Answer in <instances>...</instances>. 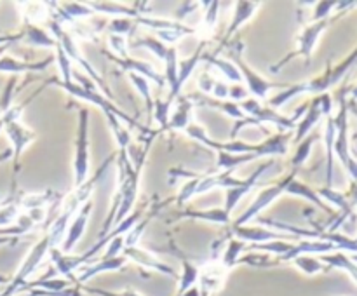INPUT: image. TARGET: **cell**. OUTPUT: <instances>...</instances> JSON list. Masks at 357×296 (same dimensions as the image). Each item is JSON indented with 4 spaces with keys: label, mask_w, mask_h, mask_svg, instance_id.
Here are the masks:
<instances>
[{
    "label": "cell",
    "mask_w": 357,
    "mask_h": 296,
    "mask_svg": "<svg viewBox=\"0 0 357 296\" xmlns=\"http://www.w3.org/2000/svg\"><path fill=\"white\" fill-rule=\"evenodd\" d=\"M260 159L255 153H246V155H237V153L229 152H216V167L220 171H236L237 167L244 166L246 162H253V160Z\"/></svg>",
    "instance_id": "74e56055"
},
{
    "label": "cell",
    "mask_w": 357,
    "mask_h": 296,
    "mask_svg": "<svg viewBox=\"0 0 357 296\" xmlns=\"http://www.w3.org/2000/svg\"><path fill=\"white\" fill-rule=\"evenodd\" d=\"M122 256L128 261H132V263L139 265L142 268H146L150 272H157V274H164L167 277L178 279L176 270L173 267H169L167 263H164L160 258H157L152 251L145 249L142 246H132V247H124L122 251Z\"/></svg>",
    "instance_id": "9a60e30c"
},
{
    "label": "cell",
    "mask_w": 357,
    "mask_h": 296,
    "mask_svg": "<svg viewBox=\"0 0 357 296\" xmlns=\"http://www.w3.org/2000/svg\"><path fill=\"white\" fill-rule=\"evenodd\" d=\"M56 63L59 66V72H61V80L63 82H73L72 75H73V70H72V61L68 59V56L63 52V49L59 45H56Z\"/></svg>",
    "instance_id": "c3c4849f"
},
{
    "label": "cell",
    "mask_w": 357,
    "mask_h": 296,
    "mask_svg": "<svg viewBox=\"0 0 357 296\" xmlns=\"http://www.w3.org/2000/svg\"><path fill=\"white\" fill-rule=\"evenodd\" d=\"M42 86H45V87H47V86L61 87V89L66 91V93H68L70 96L77 98V100L87 101V103H93L94 107H98L101 111H103V115L105 114H114V115H117L119 118H122V122H126V124L131 125V127L138 129V131L145 132V134L152 132V131H149V129H146L145 125L139 124L138 120H135V118H132L131 115L126 114V111L122 110V108H119L117 104L112 103V100H108V98L105 96L103 93H100V91H98V89L96 91L84 89V87H80L77 82H63V80L58 79V77H51V79L45 80V82L42 84Z\"/></svg>",
    "instance_id": "3957f363"
},
{
    "label": "cell",
    "mask_w": 357,
    "mask_h": 296,
    "mask_svg": "<svg viewBox=\"0 0 357 296\" xmlns=\"http://www.w3.org/2000/svg\"><path fill=\"white\" fill-rule=\"evenodd\" d=\"M180 256H181V274H180V279H178L176 295H181V293L188 291V289H192L194 286H197L199 282V267H195V265L181 253Z\"/></svg>",
    "instance_id": "d590c367"
},
{
    "label": "cell",
    "mask_w": 357,
    "mask_h": 296,
    "mask_svg": "<svg viewBox=\"0 0 357 296\" xmlns=\"http://www.w3.org/2000/svg\"><path fill=\"white\" fill-rule=\"evenodd\" d=\"M260 7H261V2H253V0H241V2L234 3V16L232 20H230L229 28H227L225 31L222 47L230 40V38H232V35L236 33V31H239L241 28H243L244 24H246L248 21L257 14V10L260 9Z\"/></svg>",
    "instance_id": "44dd1931"
},
{
    "label": "cell",
    "mask_w": 357,
    "mask_h": 296,
    "mask_svg": "<svg viewBox=\"0 0 357 296\" xmlns=\"http://www.w3.org/2000/svg\"><path fill=\"white\" fill-rule=\"evenodd\" d=\"M354 240H356V242H357V237H354Z\"/></svg>",
    "instance_id": "e7e4bbea"
},
{
    "label": "cell",
    "mask_w": 357,
    "mask_h": 296,
    "mask_svg": "<svg viewBox=\"0 0 357 296\" xmlns=\"http://www.w3.org/2000/svg\"><path fill=\"white\" fill-rule=\"evenodd\" d=\"M160 208H164V202H159L157 205H153L152 211L149 212V215H143L142 219H139L138 223H136L135 226L131 228V232L126 233L124 237V247H132V246H139V240H142L143 233H145L146 226L150 225V221H152L153 218H155L157 215H159Z\"/></svg>",
    "instance_id": "d6a6232c"
},
{
    "label": "cell",
    "mask_w": 357,
    "mask_h": 296,
    "mask_svg": "<svg viewBox=\"0 0 357 296\" xmlns=\"http://www.w3.org/2000/svg\"><path fill=\"white\" fill-rule=\"evenodd\" d=\"M291 263L295 265L302 274L309 275V277H314V275H319V274H326V272L331 270V268L328 267L319 256H314V254H302V256L295 258Z\"/></svg>",
    "instance_id": "836d02e7"
},
{
    "label": "cell",
    "mask_w": 357,
    "mask_h": 296,
    "mask_svg": "<svg viewBox=\"0 0 357 296\" xmlns=\"http://www.w3.org/2000/svg\"><path fill=\"white\" fill-rule=\"evenodd\" d=\"M190 100H192V103L197 104V107H206V108H211V110L222 111V114L232 117L234 120H241V118L246 117L243 111V108L239 107V103H234V101L215 100V98L204 96V94H201V93L194 94V96L190 94Z\"/></svg>",
    "instance_id": "603a6c76"
},
{
    "label": "cell",
    "mask_w": 357,
    "mask_h": 296,
    "mask_svg": "<svg viewBox=\"0 0 357 296\" xmlns=\"http://www.w3.org/2000/svg\"><path fill=\"white\" fill-rule=\"evenodd\" d=\"M357 66V45L342 59L337 65H328L326 70L323 73H319L317 77L305 80V82L298 84H289L286 89L275 93L271 100H267V104L274 110L284 107L286 103H289L291 100H295L296 96H302V94H314V96H321V94H326L328 91L333 89L335 86L342 82L345 77L351 73V70Z\"/></svg>",
    "instance_id": "7a4b0ae2"
},
{
    "label": "cell",
    "mask_w": 357,
    "mask_h": 296,
    "mask_svg": "<svg viewBox=\"0 0 357 296\" xmlns=\"http://www.w3.org/2000/svg\"><path fill=\"white\" fill-rule=\"evenodd\" d=\"M230 59H232V63L241 72V77H243V80L246 82L248 93L253 94L255 100L265 101L271 91H282L289 86V84L272 82L267 77H264L261 73H258L257 70L251 68L250 63H248L243 56V44H236L230 47Z\"/></svg>",
    "instance_id": "ba28073f"
},
{
    "label": "cell",
    "mask_w": 357,
    "mask_h": 296,
    "mask_svg": "<svg viewBox=\"0 0 357 296\" xmlns=\"http://www.w3.org/2000/svg\"><path fill=\"white\" fill-rule=\"evenodd\" d=\"M54 59V56H47V58L40 59V61H21V59L10 58V56L3 54L2 58H0V73L20 75V73L28 72H44Z\"/></svg>",
    "instance_id": "7402d4cb"
},
{
    "label": "cell",
    "mask_w": 357,
    "mask_h": 296,
    "mask_svg": "<svg viewBox=\"0 0 357 296\" xmlns=\"http://www.w3.org/2000/svg\"><path fill=\"white\" fill-rule=\"evenodd\" d=\"M268 167H272V160L261 162L260 166L255 169V178L248 185H244V187H237V188H230V190H225V205H223V209H225V211L229 212L230 216H232V211L237 208V204L241 202V198H243L244 195L250 194V192L253 190V187L258 183L260 176L265 173V171L268 169Z\"/></svg>",
    "instance_id": "cb8c5ba5"
},
{
    "label": "cell",
    "mask_w": 357,
    "mask_h": 296,
    "mask_svg": "<svg viewBox=\"0 0 357 296\" xmlns=\"http://www.w3.org/2000/svg\"><path fill=\"white\" fill-rule=\"evenodd\" d=\"M174 103L176 110L171 114L166 131H185L192 124V111L195 104L192 103L190 96H180Z\"/></svg>",
    "instance_id": "d4e9b609"
},
{
    "label": "cell",
    "mask_w": 357,
    "mask_h": 296,
    "mask_svg": "<svg viewBox=\"0 0 357 296\" xmlns=\"http://www.w3.org/2000/svg\"><path fill=\"white\" fill-rule=\"evenodd\" d=\"M202 59H204L208 65L215 66V68L218 70V72L222 73V75L225 77L227 80H230L232 84L243 82L241 72L237 70V66L234 65L232 61H229V59H223V58H220V56H216V54H206V52H204V56H202Z\"/></svg>",
    "instance_id": "e575fe53"
},
{
    "label": "cell",
    "mask_w": 357,
    "mask_h": 296,
    "mask_svg": "<svg viewBox=\"0 0 357 296\" xmlns=\"http://www.w3.org/2000/svg\"><path fill=\"white\" fill-rule=\"evenodd\" d=\"M349 111H352V114H354L357 117V103H356V101L349 100Z\"/></svg>",
    "instance_id": "91938a15"
},
{
    "label": "cell",
    "mask_w": 357,
    "mask_h": 296,
    "mask_svg": "<svg viewBox=\"0 0 357 296\" xmlns=\"http://www.w3.org/2000/svg\"><path fill=\"white\" fill-rule=\"evenodd\" d=\"M239 107L243 108L244 115H248V117H253L255 120L260 122L261 125L271 124V125H275V127H278V131L295 132L296 122H298V118L302 117V114L305 111L307 104L305 107L300 108V110L296 111L295 115H291V117H289V115L279 114L278 110L271 108L268 104L260 103V101L255 100V98H248V100H244L243 103H239Z\"/></svg>",
    "instance_id": "9c48e42d"
},
{
    "label": "cell",
    "mask_w": 357,
    "mask_h": 296,
    "mask_svg": "<svg viewBox=\"0 0 357 296\" xmlns=\"http://www.w3.org/2000/svg\"><path fill=\"white\" fill-rule=\"evenodd\" d=\"M335 143L333 153L347 171L352 183H357V160L351 152V136H349V100L342 91L338 94V114L335 115Z\"/></svg>",
    "instance_id": "277c9868"
},
{
    "label": "cell",
    "mask_w": 357,
    "mask_h": 296,
    "mask_svg": "<svg viewBox=\"0 0 357 296\" xmlns=\"http://www.w3.org/2000/svg\"><path fill=\"white\" fill-rule=\"evenodd\" d=\"M23 38L33 47H42V49H56L58 42L56 38L49 33L47 30L40 28L38 24H31V23H23Z\"/></svg>",
    "instance_id": "f546056e"
},
{
    "label": "cell",
    "mask_w": 357,
    "mask_h": 296,
    "mask_svg": "<svg viewBox=\"0 0 357 296\" xmlns=\"http://www.w3.org/2000/svg\"><path fill=\"white\" fill-rule=\"evenodd\" d=\"M295 171L289 174H286V176H282L281 180L275 181V183L272 185H267V187L261 188L260 192L257 194V197L253 198V202H251L250 205H248L246 209H244L243 212H241L239 218L234 219L230 225L232 226H243V225H248V223L251 221L253 218H257V216L261 215V211H265V209L268 208L271 204H274L275 201H278L281 195L286 194V187H288V183L291 181V178L295 176Z\"/></svg>",
    "instance_id": "8fae6325"
},
{
    "label": "cell",
    "mask_w": 357,
    "mask_h": 296,
    "mask_svg": "<svg viewBox=\"0 0 357 296\" xmlns=\"http://www.w3.org/2000/svg\"><path fill=\"white\" fill-rule=\"evenodd\" d=\"M105 117H107L108 127H110L115 143H117V150H121V152H128L129 145H131V132H129V129L122 124V120L117 117V115L105 114Z\"/></svg>",
    "instance_id": "8d00e7d4"
},
{
    "label": "cell",
    "mask_w": 357,
    "mask_h": 296,
    "mask_svg": "<svg viewBox=\"0 0 357 296\" xmlns=\"http://www.w3.org/2000/svg\"><path fill=\"white\" fill-rule=\"evenodd\" d=\"M82 291L89 293L93 296H143L142 293L135 291V289L128 288L122 289V291H108V289H101V288H82Z\"/></svg>",
    "instance_id": "681fc988"
},
{
    "label": "cell",
    "mask_w": 357,
    "mask_h": 296,
    "mask_svg": "<svg viewBox=\"0 0 357 296\" xmlns=\"http://www.w3.org/2000/svg\"><path fill=\"white\" fill-rule=\"evenodd\" d=\"M89 110L86 107L77 110L75 152H73V188L80 187L89 178Z\"/></svg>",
    "instance_id": "52a82bcc"
},
{
    "label": "cell",
    "mask_w": 357,
    "mask_h": 296,
    "mask_svg": "<svg viewBox=\"0 0 357 296\" xmlns=\"http://www.w3.org/2000/svg\"><path fill=\"white\" fill-rule=\"evenodd\" d=\"M16 86H17V75H13L7 80L6 87H3L2 94H0V118L7 114V111L13 108V100L14 94H16Z\"/></svg>",
    "instance_id": "bcb514c9"
},
{
    "label": "cell",
    "mask_w": 357,
    "mask_h": 296,
    "mask_svg": "<svg viewBox=\"0 0 357 296\" xmlns=\"http://www.w3.org/2000/svg\"><path fill=\"white\" fill-rule=\"evenodd\" d=\"M164 66H166V72H164V80H166L167 87H169V94H167L166 101L169 104L174 103V89H176V82H178V51L171 45L167 49V54L164 58Z\"/></svg>",
    "instance_id": "1f68e13d"
},
{
    "label": "cell",
    "mask_w": 357,
    "mask_h": 296,
    "mask_svg": "<svg viewBox=\"0 0 357 296\" xmlns=\"http://www.w3.org/2000/svg\"><path fill=\"white\" fill-rule=\"evenodd\" d=\"M132 47L135 49H149L150 52H153V54L157 56V58L160 59V61H164V58H166L167 54V45L164 44V42H160L157 37H142L138 38V40L132 42Z\"/></svg>",
    "instance_id": "7bdbcfd3"
},
{
    "label": "cell",
    "mask_w": 357,
    "mask_h": 296,
    "mask_svg": "<svg viewBox=\"0 0 357 296\" xmlns=\"http://www.w3.org/2000/svg\"><path fill=\"white\" fill-rule=\"evenodd\" d=\"M47 24H49V30H51L49 33L56 38L58 45L63 49V52L68 56V59L72 61V65L75 63L79 68H82L84 72H86V75L89 77L94 84H96V87H100V89L103 91L105 96H107L108 100H114V93H112L110 86H108V84L101 79V75L96 72V70H94V66H91V63L84 58L82 52H80V49H79V45H77L75 38L72 37V33H70L68 30H65L59 21L52 20V17L47 21Z\"/></svg>",
    "instance_id": "5b68a950"
},
{
    "label": "cell",
    "mask_w": 357,
    "mask_h": 296,
    "mask_svg": "<svg viewBox=\"0 0 357 296\" xmlns=\"http://www.w3.org/2000/svg\"><path fill=\"white\" fill-rule=\"evenodd\" d=\"M10 157H13V152H10V148H9V150H6V152L0 153V162H6V160H9Z\"/></svg>",
    "instance_id": "680465c9"
},
{
    "label": "cell",
    "mask_w": 357,
    "mask_h": 296,
    "mask_svg": "<svg viewBox=\"0 0 357 296\" xmlns=\"http://www.w3.org/2000/svg\"><path fill=\"white\" fill-rule=\"evenodd\" d=\"M188 138L195 139L206 148H211L215 152H229L237 153V155H246V153H255L261 159V157H282L288 153L289 143L293 141V132H282L278 131V134H271L264 139L261 143H246L241 139H229V141H218V139L211 138L209 132L206 131L202 125L192 122L187 129H185Z\"/></svg>",
    "instance_id": "6da1fadb"
},
{
    "label": "cell",
    "mask_w": 357,
    "mask_h": 296,
    "mask_svg": "<svg viewBox=\"0 0 357 296\" xmlns=\"http://www.w3.org/2000/svg\"><path fill=\"white\" fill-rule=\"evenodd\" d=\"M201 6L206 7L204 20H202V28H204V37H206V35H209L215 31L216 23H218L220 2H202Z\"/></svg>",
    "instance_id": "f6af8a7d"
},
{
    "label": "cell",
    "mask_w": 357,
    "mask_h": 296,
    "mask_svg": "<svg viewBox=\"0 0 357 296\" xmlns=\"http://www.w3.org/2000/svg\"><path fill=\"white\" fill-rule=\"evenodd\" d=\"M333 110V100H331L330 93L321 94V96L314 98L310 103H307L305 111L302 114V117L296 122L295 132H293V141L300 143L302 139H305L310 134L314 127L321 122V118L326 117Z\"/></svg>",
    "instance_id": "7c38bea8"
},
{
    "label": "cell",
    "mask_w": 357,
    "mask_h": 296,
    "mask_svg": "<svg viewBox=\"0 0 357 296\" xmlns=\"http://www.w3.org/2000/svg\"><path fill=\"white\" fill-rule=\"evenodd\" d=\"M215 82L216 79H213L208 72H202L197 79V86H199V91H201V94H204V96H211V91H213V86H215Z\"/></svg>",
    "instance_id": "db71d44e"
},
{
    "label": "cell",
    "mask_w": 357,
    "mask_h": 296,
    "mask_svg": "<svg viewBox=\"0 0 357 296\" xmlns=\"http://www.w3.org/2000/svg\"><path fill=\"white\" fill-rule=\"evenodd\" d=\"M230 237H236V239L243 240L246 244H264V242H271V240H293L295 237L286 235V233H279L274 232L271 228H265V226H250V225H243V226H230Z\"/></svg>",
    "instance_id": "ac0fdd59"
},
{
    "label": "cell",
    "mask_w": 357,
    "mask_h": 296,
    "mask_svg": "<svg viewBox=\"0 0 357 296\" xmlns=\"http://www.w3.org/2000/svg\"><path fill=\"white\" fill-rule=\"evenodd\" d=\"M3 132L7 134V138H9L10 141V146H13V148H10V152H13L10 160H13V174H14L13 194H14V190H16L17 173H20L21 169V157H23L24 148L37 139V132L31 131L30 127H26L21 120L6 122V124H3Z\"/></svg>",
    "instance_id": "4fadbf2b"
},
{
    "label": "cell",
    "mask_w": 357,
    "mask_h": 296,
    "mask_svg": "<svg viewBox=\"0 0 357 296\" xmlns=\"http://www.w3.org/2000/svg\"><path fill=\"white\" fill-rule=\"evenodd\" d=\"M49 249H51V237H49L47 232H44V235L31 246L30 253L26 254L23 263L20 265L17 272L14 274V277L10 279L7 288L0 293V296H14L17 291H21V289L28 284V279H30V275L37 270L38 265H40L42 260L45 258V254L49 253Z\"/></svg>",
    "instance_id": "30bf717a"
},
{
    "label": "cell",
    "mask_w": 357,
    "mask_h": 296,
    "mask_svg": "<svg viewBox=\"0 0 357 296\" xmlns=\"http://www.w3.org/2000/svg\"><path fill=\"white\" fill-rule=\"evenodd\" d=\"M326 124H324L323 131V141L324 150H326V187L331 188L333 183V164H335V153H333V143H335V115H326Z\"/></svg>",
    "instance_id": "f1b7e54d"
},
{
    "label": "cell",
    "mask_w": 357,
    "mask_h": 296,
    "mask_svg": "<svg viewBox=\"0 0 357 296\" xmlns=\"http://www.w3.org/2000/svg\"><path fill=\"white\" fill-rule=\"evenodd\" d=\"M17 239L16 237H7V235H0V246H7V244H16Z\"/></svg>",
    "instance_id": "6f0895ef"
},
{
    "label": "cell",
    "mask_w": 357,
    "mask_h": 296,
    "mask_svg": "<svg viewBox=\"0 0 357 296\" xmlns=\"http://www.w3.org/2000/svg\"><path fill=\"white\" fill-rule=\"evenodd\" d=\"M108 45L115 56H129V45L128 37H121V35H108Z\"/></svg>",
    "instance_id": "f907efd6"
},
{
    "label": "cell",
    "mask_w": 357,
    "mask_h": 296,
    "mask_svg": "<svg viewBox=\"0 0 357 296\" xmlns=\"http://www.w3.org/2000/svg\"><path fill=\"white\" fill-rule=\"evenodd\" d=\"M126 263H128V260H126L122 254L121 256H115V258H100L96 263L84 265V267L80 268L79 275H73L72 282L77 286H82V284H86V282H89L93 277H96V275L103 274V272L121 270Z\"/></svg>",
    "instance_id": "ffe728a7"
},
{
    "label": "cell",
    "mask_w": 357,
    "mask_h": 296,
    "mask_svg": "<svg viewBox=\"0 0 357 296\" xmlns=\"http://www.w3.org/2000/svg\"><path fill=\"white\" fill-rule=\"evenodd\" d=\"M317 139H319V136H317V134H309L305 139H302L300 143H296V150H295V153H293V157H291V166L293 167L303 166V164L309 160L310 152H312V146H314V143L317 141Z\"/></svg>",
    "instance_id": "60d3db41"
},
{
    "label": "cell",
    "mask_w": 357,
    "mask_h": 296,
    "mask_svg": "<svg viewBox=\"0 0 357 296\" xmlns=\"http://www.w3.org/2000/svg\"><path fill=\"white\" fill-rule=\"evenodd\" d=\"M319 258L331 268V270H333V268H338V270L347 272L349 277L357 284V263L347 253H344V251H335V253L323 254V256Z\"/></svg>",
    "instance_id": "4dcf8cb0"
},
{
    "label": "cell",
    "mask_w": 357,
    "mask_h": 296,
    "mask_svg": "<svg viewBox=\"0 0 357 296\" xmlns=\"http://www.w3.org/2000/svg\"><path fill=\"white\" fill-rule=\"evenodd\" d=\"M244 249H246V242L236 239V237H230L222 258H218L220 263H222L227 270H232L234 267H237V261H239V258L243 256Z\"/></svg>",
    "instance_id": "ab89813d"
},
{
    "label": "cell",
    "mask_w": 357,
    "mask_h": 296,
    "mask_svg": "<svg viewBox=\"0 0 357 296\" xmlns=\"http://www.w3.org/2000/svg\"><path fill=\"white\" fill-rule=\"evenodd\" d=\"M248 89L246 86H243V84H232V86H229V98L230 101H234V103H243L244 100H248Z\"/></svg>",
    "instance_id": "f5cc1de1"
},
{
    "label": "cell",
    "mask_w": 357,
    "mask_h": 296,
    "mask_svg": "<svg viewBox=\"0 0 357 296\" xmlns=\"http://www.w3.org/2000/svg\"><path fill=\"white\" fill-rule=\"evenodd\" d=\"M10 47V44H3V45H0V58H2L3 54H6V51L7 49Z\"/></svg>",
    "instance_id": "6125c7cd"
},
{
    "label": "cell",
    "mask_w": 357,
    "mask_h": 296,
    "mask_svg": "<svg viewBox=\"0 0 357 296\" xmlns=\"http://www.w3.org/2000/svg\"><path fill=\"white\" fill-rule=\"evenodd\" d=\"M107 56L110 61H114L115 65L121 66L122 70H126V72H132V73H138V75L145 77L146 80H152V82H155L159 87H164L166 86V80H164V75H160L159 72H157L155 68H153L150 63L146 61H142V59H135L131 58V56H115L112 54V52H108Z\"/></svg>",
    "instance_id": "d6986e66"
},
{
    "label": "cell",
    "mask_w": 357,
    "mask_h": 296,
    "mask_svg": "<svg viewBox=\"0 0 357 296\" xmlns=\"http://www.w3.org/2000/svg\"><path fill=\"white\" fill-rule=\"evenodd\" d=\"M351 101H357V84L351 89Z\"/></svg>",
    "instance_id": "94428289"
},
{
    "label": "cell",
    "mask_w": 357,
    "mask_h": 296,
    "mask_svg": "<svg viewBox=\"0 0 357 296\" xmlns=\"http://www.w3.org/2000/svg\"><path fill=\"white\" fill-rule=\"evenodd\" d=\"M124 237L126 235H117L108 242L107 251L101 258H115V256H121L122 251H124Z\"/></svg>",
    "instance_id": "816d5d0a"
},
{
    "label": "cell",
    "mask_w": 357,
    "mask_h": 296,
    "mask_svg": "<svg viewBox=\"0 0 357 296\" xmlns=\"http://www.w3.org/2000/svg\"><path fill=\"white\" fill-rule=\"evenodd\" d=\"M0 131H3V122H2V118H0Z\"/></svg>",
    "instance_id": "be15d7a7"
},
{
    "label": "cell",
    "mask_w": 357,
    "mask_h": 296,
    "mask_svg": "<svg viewBox=\"0 0 357 296\" xmlns=\"http://www.w3.org/2000/svg\"><path fill=\"white\" fill-rule=\"evenodd\" d=\"M23 38V33H13V35H0V45L3 44H14V42L21 40Z\"/></svg>",
    "instance_id": "9f6ffc18"
},
{
    "label": "cell",
    "mask_w": 357,
    "mask_h": 296,
    "mask_svg": "<svg viewBox=\"0 0 357 296\" xmlns=\"http://www.w3.org/2000/svg\"><path fill=\"white\" fill-rule=\"evenodd\" d=\"M345 13H340V14H335V16L328 17V20H323V21H316V23H309L303 26V30L300 31L298 37H296V51L289 52V54H286L284 58L279 59L278 65L272 66V72H281L282 68H284L286 65H288L291 59L295 58H303L305 59V65L309 66L310 61H312V56H314V49H316V45L319 44L321 40V35L324 33V31L328 30V28L331 26V24L335 23L337 20H340L342 16H344Z\"/></svg>",
    "instance_id": "8992f818"
},
{
    "label": "cell",
    "mask_w": 357,
    "mask_h": 296,
    "mask_svg": "<svg viewBox=\"0 0 357 296\" xmlns=\"http://www.w3.org/2000/svg\"><path fill=\"white\" fill-rule=\"evenodd\" d=\"M91 211H93V201H87L86 204L75 212L72 221H70L68 228H66V233H65V239H63V242L59 244V249H61L65 254H70V251H72L73 247L77 246V242L82 239L84 232H86L87 228V223H89Z\"/></svg>",
    "instance_id": "2e32d148"
},
{
    "label": "cell",
    "mask_w": 357,
    "mask_h": 296,
    "mask_svg": "<svg viewBox=\"0 0 357 296\" xmlns=\"http://www.w3.org/2000/svg\"><path fill=\"white\" fill-rule=\"evenodd\" d=\"M211 98H215V100H227L229 98V86L223 80H216L211 91Z\"/></svg>",
    "instance_id": "11a10c76"
},
{
    "label": "cell",
    "mask_w": 357,
    "mask_h": 296,
    "mask_svg": "<svg viewBox=\"0 0 357 296\" xmlns=\"http://www.w3.org/2000/svg\"><path fill=\"white\" fill-rule=\"evenodd\" d=\"M176 218H190V219H201V221L215 223V225H230L232 218L229 212L223 208H213V209H192L187 208L183 211H178Z\"/></svg>",
    "instance_id": "484cf974"
},
{
    "label": "cell",
    "mask_w": 357,
    "mask_h": 296,
    "mask_svg": "<svg viewBox=\"0 0 357 296\" xmlns=\"http://www.w3.org/2000/svg\"><path fill=\"white\" fill-rule=\"evenodd\" d=\"M129 80H131V84H132V87L136 89V93H138L139 96L143 98V101H145L149 115H152L153 98H152V94H150V82L145 79V77L138 75V73H132V72H129Z\"/></svg>",
    "instance_id": "b9f144b4"
},
{
    "label": "cell",
    "mask_w": 357,
    "mask_h": 296,
    "mask_svg": "<svg viewBox=\"0 0 357 296\" xmlns=\"http://www.w3.org/2000/svg\"><path fill=\"white\" fill-rule=\"evenodd\" d=\"M87 7L93 10L94 14L100 13L105 16H114V17H131L136 20L139 16H145L149 13V3L146 2H138L132 3V6H126V3L119 2H86Z\"/></svg>",
    "instance_id": "e0dca14e"
},
{
    "label": "cell",
    "mask_w": 357,
    "mask_h": 296,
    "mask_svg": "<svg viewBox=\"0 0 357 296\" xmlns=\"http://www.w3.org/2000/svg\"><path fill=\"white\" fill-rule=\"evenodd\" d=\"M171 107H173V104L167 103L166 100H160V98H155V100H153L152 117H153V120L159 124V132L166 131L167 122H169V117H171V114H169Z\"/></svg>",
    "instance_id": "ee69618b"
},
{
    "label": "cell",
    "mask_w": 357,
    "mask_h": 296,
    "mask_svg": "<svg viewBox=\"0 0 357 296\" xmlns=\"http://www.w3.org/2000/svg\"><path fill=\"white\" fill-rule=\"evenodd\" d=\"M286 194L295 195V197H300V198H305V201L312 202L314 205H317L319 209H323V211L328 212V215H331V212H333V209H331L330 205H328L326 202H324L323 198L317 195V192L314 190L310 185H307V183H303V181L296 180V174L291 178V181L288 183V187H286Z\"/></svg>",
    "instance_id": "83f0119b"
},
{
    "label": "cell",
    "mask_w": 357,
    "mask_h": 296,
    "mask_svg": "<svg viewBox=\"0 0 357 296\" xmlns=\"http://www.w3.org/2000/svg\"><path fill=\"white\" fill-rule=\"evenodd\" d=\"M316 192L324 202H328V204H333L335 208L340 209L342 221L345 219V216H349L352 212V202L349 201V198L345 197L342 192L333 190V188H328V187L326 188H319V190H316Z\"/></svg>",
    "instance_id": "f35d334b"
},
{
    "label": "cell",
    "mask_w": 357,
    "mask_h": 296,
    "mask_svg": "<svg viewBox=\"0 0 357 296\" xmlns=\"http://www.w3.org/2000/svg\"><path fill=\"white\" fill-rule=\"evenodd\" d=\"M204 47H206V40H201V44L197 45L194 54L187 59H181L180 65H178V82H176V89H174V101L181 96V89L187 84V80L190 79V75L194 73V70L197 68L199 63L202 61V56H204Z\"/></svg>",
    "instance_id": "4316f807"
},
{
    "label": "cell",
    "mask_w": 357,
    "mask_h": 296,
    "mask_svg": "<svg viewBox=\"0 0 357 296\" xmlns=\"http://www.w3.org/2000/svg\"><path fill=\"white\" fill-rule=\"evenodd\" d=\"M136 26V21L131 17H112L110 23L107 24V30L110 35H121V37H128Z\"/></svg>",
    "instance_id": "7dc6e473"
},
{
    "label": "cell",
    "mask_w": 357,
    "mask_h": 296,
    "mask_svg": "<svg viewBox=\"0 0 357 296\" xmlns=\"http://www.w3.org/2000/svg\"><path fill=\"white\" fill-rule=\"evenodd\" d=\"M229 272L222 263H220L218 258H213L202 268H199V291L201 296H215L216 293L222 291L223 286H225L227 277H229Z\"/></svg>",
    "instance_id": "5bb4252c"
}]
</instances>
